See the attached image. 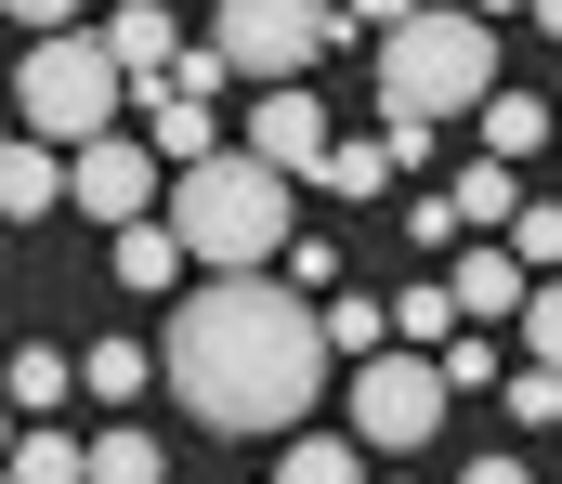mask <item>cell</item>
Wrapping results in <instances>:
<instances>
[{"mask_svg":"<svg viewBox=\"0 0 562 484\" xmlns=\"http://www.w3.org/2000/svg\"><path fill=\"white\" fill-rule=\"evenodd\" d=\"M327 353H340L327 315L288 289L276 262H262V275H210V289H183V302H170V340H157L183 419H210V432H288V419H314Z\"/></svg>","mask_w":562,"mask_h":484,"instance_id":"6da1fadb","label":"cell"},{"mask_svg":"<svg viewBox=\"0 0 562 484\" xmlns=\"http://www.w3.org/2000/svg\"><path fill=\"white\" fill-rule=\"evenodd\" d=\"M170 223H183V249L210 275H262V262H288V170L223 145V158L170 170Z\"/></svg>","mask_w":562,"mask_h":484,"instance_id":"7a4b0ae2","label":"cell"},{"mask_svg":"<svg viewBox=\"0 0 562 484\" xmlns=\"http://www.w3.org/2000/svg\"><path fill=\"white\" fill-rule=\"evenodd\" d=\"M380 105L393 119H458V105H497V13L471 0H431L380 40Z\"/></svg>","mask_w":562,"mask_h":484,"instance_id":"3957f363","label":"cell"},{"mask_svg":"<svg viewBox=\"0 0 562 484\" xmlns=\"http://www.w3.org/2000/svg\"><path fill=\"white\" fill-rule=\"evenodd\" d=\"M119 105H132V66L105 53V26H53L40 53H26V79H13V119L40 132V145H105L119 132Z\"/></svg>","mask_w":562,"mask_h":484,"instance_id":"277c9868","label":"cell"},{"mask_svg":"<svg viewBox=\"0 0 562 484\" xmlns=\"http://www.w3.org/2000/svg\"><path fill=\"white\" fill-rule=\"evenodd\" d=\"M327 40H340V0H223L210 13V53L236 79H301Z\"/></svg>","mask_w":562,"mask_h":484,"instance_id":"5b68a950","label":"cell"},{"mask_svg":"<svg viewBox=\"0 0 562 484\" xmlns=\"http://www.w3.org/2000/svg\"><path fill=\"white\" fill-rule=\"evenodd\" d=\"M445 353H419V340H393V353H367V380H353V432L380 446V459H406V446H431L445 432Z\"/></svg>","mask_w":562,"mask_h":484,"instance_id":"8992f818","label":"cell"},{"mask_svg":"<svg viewBox=\"0 0 562 484\" xmlns=\"http://www.w3.org/2000/svg\"><path fill=\"white\" fill-rule=\"evenodd\" d=\"M157 145H119V132H105V145H79V158H66V210H92V223H144V196H157Z\"/></svg>","mask_w":562,"mask_h":484,"instance_id":"52a82bcc","label":"cell"},{"mask_svg":"<svg viewBox=\"0 0 562 484\" xmlns=\"http://www.w3.org/2000/svg\"><path fill=\"white\" fill-rule=\"evenodd\" d=\"M327 145H340V132H327V105H301L288 79H262V105H249V158H276L288 183H314Z\"/></svg>","mask_w":562,"mask_h":484,"instance_id":"ba28073f","label":"cell"},{"mask_svg":"<svg viewBox=\"0 0 562 484\" xmlns=\"http://www.w3.org/2000/svg\"><path fill=\"white\" fill-rule=\"evenodd\" d=\"M445 289H458V315H484V327H497V315H524V302H537V262H524L510 236H471Z\"/></svg>","mask_w":562,"mask_h":484,"instance_id":"9c48e42d","label":"cell"},{"mask_svg":"<svg viewBox=\"0 0 562 484\" xmlns=\"http://www.w3.org/2000/svg\"><path fill=\"white\" fill-rule=\"evenodd\" d=\"M132 105H144V145L170 170H196V158H223V132H210V105L183 92V79H132Z\"/></svg>","mask_w":562,"mask_h":484,"instance_id":"30bf717a","label":"cell"},{"mask_svg":"<svg viewBox=\"0 0 562 484\" xmlns=\"http://www.w3.org/2000/svg\"><path fill=\"white\" fill-rule=\"evenodd\" d=\"M105 53H119L132 79H170V66H183V40H170V0H105Z\"/></svg>","mask_w":562,"mask_h":484,"instance_id":"8fae6325","label":"cell"},{"mask_svg":"<svg viewBox=\"0 0 562 484\" xmlns=\"http://www.w3.org/2000/svg\"><path fill=\"white\" fill-rule=\"evenodd\" d=\"M445 210H458V236H510V223H524V183H510V158H471L458 183H445Z\"/></svg>","mask_w":562,"mask_h":484,"instance_id":"7c38bea8","label":"cell"},{"mask_svg":"<svg viewBox=\"0 0 562 484\" xmlns=\"http://www.w3.org/2000/svg\"><path fill=\"white\" fill-rule=\"evenodd\" d=\"M183 262H196V249H183V223H157V210H144V223H119V289H132V302H157Z\"/></svg>","mask_w":562,"mask_h":484,"instance_id":"4fadbf2b","label":"cell"},{"mask_svg":"<svg viewBox=\"0 0 562 484\" xmlns=\"http://www.w3.org/2000/svg\"><path fill=\"white\" fill-rule=\"evenodd\" d=\"M0 210H13V223H40V210H66V145H40V132H26V145L0 158Z\"/></svg>","mask_w":562,"mask_h":484,"instance_id":"5bb4252c","label":"cell"},{"mask_svg":"<svg viewBox=\"0 0 562 484\" xmlns=\"http://www.w3.org/2000/svg\"><path fill=\"white\" fill-rule=\"evenodd\" d=\"M537 145H562V105H537V92H497V105H484V158H537Z\"/></svg>","mask_w":562,"mask_h":484,"instance_id":"9a60e30c","label":"cell"},{"mask_svg":"<svg viewBox=\"0 0 562 484\" xmlns=\"http://www.w3.org/2000/svg\"><path fill=\"white\" fill-rule=\"evenodd\" d=\"M13 484H92V446H66V419H26V446H13Z\"/></svg>","mask_w":562,"mask_h":484,"instance_id":"2e32d148","label":"cell"},{"mask_svg":"<svg viewBox=\"0 0 562 484\" xmlns=\"http://www.w3.org/2000/svg\"><path fill=\"white\" fill-rule=\"evenodd\" d=\"M79 380H92V406H132L144 380H157V353H144V340H92V367H79Z\"/></svg>","mask_w":562,"mask_h":484,"instance_id":"e0dca14e","label":"cell"},{"mask_svg":"<svg viewBox=\"0 0 562 484\" xmlns=\"http://www.w3.org/2000/svg\"><path fill=\"white\" fill-rule=\"evenodd\" d=\"M276 484H367V459H353L340 432H301V446L276 459Z\"/></svg>","mask_w":562,"mask_h":484,"instance_id":"ac0fdd59","label":"cell"},{"mask_svg":"<svg viewBox=\"0 0 562 484\" xmlns=\"http://www.w3.org/2000/svg\"><path fill=\"white\" fill-rule=\"evenodd\" d=\"M314 183H327V196H380V183H393V145H380V132H367V145H327Z\"/></svg>","mask_w":562,"mask_h":484,"instance_id":"d6986e66","label":"cell"},{"mask_svg":"<svg viewBox=\"0 0 562 484\" xmlns=\"http://www.w3.org/2000/svg\"><path fill=\"white\" fill-rule=\"evenodd\" d=\"M393 340H458V289H393Z\"/></svg>","mask_w":562,"mask_h":484,"instance_id":"ffe728a7","label":"cell"},{"mask_svg":"<svg viewBox=\"0 0 562 484\" xmlns=\"http://www.w3.org/2000/svg\"><path fill=\"white\" fill-rule=\"evenodd\" d=\"M92 484H170L157 432H105V446H92Z\"/></svg>","mask_w":562,"mask_h":484,"instance_id":"44dd1931","label":"cell"},{"mask_svg":"<svg viewBox=\"0 0 562 484\" xmlns=\"http://www.w3.org/2000/svg\"><path fill=\"white\" fill-rule=\"evenodd\" d=\"M13 406H26V419H53V406H66V353H53V340H26V353H13Z\"/></svg>","mask_w":562,"mask_h":484,"instance_id":"7402d4cb","label":"cell"},{"mask_svg":"<svg viewBox=\"0 0 562 484\" xmlns=\"http://www.w3.org/2000/svg\"><path fill=\"white\" fill-rule=\"evenodd\" d=\"M327 340L367 367V353H393V302H327Z\"/></svg>","mask_w":562,"mask_h":484,"instance_id":"603a6c76","label":"cell"},{"mask_svg":"<svg viewBox=\"0 0 562 484\" xmlns=\"http://www.w3.org/2000/svg\"><path fill=\"white\" fill-rule=\"evenodd\" d=\"M524 353L562 367V275H537V302H524Z\"/></svg>","mask_w":562,"mask_h":484,"instance_id":"cb8c5ba5","label":"cell"},{"mask_svg":"<svg viewBox=\"0 0 562 484\" xmlns=\"http://www.w3.org/2000/svg\"><path fill=\"white\" fill-rule=\"evenodd\" d=\"M497 393H510V419H550L562 432V367H524V380H497Z\"/></svg>","mask_w":562,"mask_h":484,"instance_id":"d4e9b609","label":"cell"},{"mask_svg":"<svg viewBox=\"0 0 562 484\" xmlns=\"http://www.w3.org/2000/svg\"><path fill=\"white\" fill-rule=\"evenodd\" d=\"M510 249H524L537 275H562V210H537V196H524V223H510Z\"/></svg>","mask_w":562,"mask_h":484,"instance_id":"484cf974","label":"cell"},{"mask_svg":"<svg viewBox=\"0 0 562 484\" xmlns=\"http://www.w3.org/2000/svg\"><path fill=\"white\" fill-rule=\"evenodd\" d=\"M406 13H431V0H340V26H380V40H393Z\"/></svg>","mask_w":562,"mask_h":484,"instance_id":"4316f807","label":"cell"},{"mask_svg":"<svg viewBox=\"0 0 562 484\" xmlns=\"http://www.w3.org/2000/svg\"><path fill=\"white\" fill-rule=\"evenodd\" d=\"M13 13H26L40 40H53V26H79V0H13Z\"/></svg>","mask_w":562,"mask_h":484,"instance_id":"83f0119b","label":"cell"},{"mask_svg":"<svg viewBox=\"0 0 562 484\" xmlns=\"http://www.w3.org/2000/svg\"><path fill=\"white\" fill-rule=\"evenodd\" d=\"M471 484H537V472H524V459H471Z\"/></svg>","mask_w":562,"mask_h":484,"instance_id":"f1b7e54d","label":"cell"},{"mask_svg":"<svg viewBox=\"0 0 562 484\" xmlns=\"http://www.w3.org/2000/svg\"><path fill=\"white\" fill-rule=\"evenodd\" d=\"M537 26H550V40H562V0H537Z\"/></svg>","mask_w":562,"mask_h":484,"instance_id":"f546056e","label":"cell"}]
</instances>
